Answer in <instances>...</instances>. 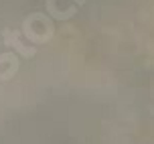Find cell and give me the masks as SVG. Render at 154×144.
I'll return each instance as SVG.
<instances>
[{"mask_svg": "<svg viewBox=\"0 0 154 144\" xmlns=\"http://www.w3.org/2000/svg\"><path fill=\"white\" fill-rule=\"evenodd\" d=\"M2 39H4V45L6 47H14V51L20 57H24V59H31V57H35L37 55V51L32 49V47H26L20 41V37H18V33L12 29H4L2 30Z\"/></svg>", "mask_w": 154, "mask_h": 144, "instance_id": "obj_1", "label": "cell"}, {"mask_svg": "<svg viewBox=\"0 0 154 144\" xmlns=\"http://www.w3.org/2000/svg\"><path fill=\"white\" fill-rule=\"evenodd\" d=\"M45 8H47V14L55 20H67V18L77 14V6H67L63 10V8L57 6V0H45Z\"/></svg>", "mask_w": 154, "mask_h": 144, "instance_id": "obj_2", "label": "cell"}, {"mask_svg": "<svg viewBox=\"0 0 154 144\" xmlns=\"http://www.w3.org/2000/svg\"><path fill=\"white\" fill-rule=\"evenodd\" d=\"M0 63H10V69L2 75V79H10L18 71V57H16V53H2L0 55Z\"/></svg>", "mask_w": 154, "mask_h": 144, "instance_id": "obj_3", "label": "cell"}, {"mask_svg": "<svg viewBox=\"0 0 154 144\" xmlns=\"http://www.w3.org/2000/svg\"><path fill=\"white\" fill-rule=\"evenodd\" d=\"M73 2H75L77 6H83V4H85V0H73Z\"/></svg>", "mask_w": 154, "mask_h": 144, "instance_id": "obj_4", "label": "cell"}]
</instances>
